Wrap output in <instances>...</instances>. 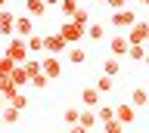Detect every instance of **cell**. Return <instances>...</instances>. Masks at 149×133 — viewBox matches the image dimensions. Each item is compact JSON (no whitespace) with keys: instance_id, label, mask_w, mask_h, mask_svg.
<instances>
[{"instance_id":"1","label":"cell","mask_w":149,"mask_h":133,"mask_svg":"<svg viewBox=\"0 0 149 133\" xmlns=\"http://www.w3.org/2000/svg\"><path fill=\"white\" fill-rule=\"evenodd\" d=\"M59 34H62V40H65V43H72V47H78L81 40H87V28L74 25L72 19H65L62 25H59Z\"/></svg>"},{"instance_id":"2","label":"cell","mask_w":149,"mask_h":133,"mask_svg":"<svg viewBox=\"0 0 149 133\" xmlns=\"http://www.w3.org/2000/svg\"><path fill=\"white\" fill-rule=\"evenodd\" d=\"M137 22H140V19L134 16V10H121V12H112V16H109V25H112L115 31H121V34H124V31H130Z\"/></svg>"},{"instance_id":"3","label":"cell","mask_w":149,"mask_h":133,"mask_svg":"<svg viewBox=\"0 0 149 133\" xmlns=\"http://www.w3.org/2000/svg\"><path fill=\"white\" fill-rule=\"evenodd\" d=\"M3 56L13 59L16 65H25V62H28V47H25V40H22V37H9L6 53H3Z\"/></svg>"},{"instance_id":"4","label":"cell","mask_w":149,"mask_h":133,"mask_svg":"<svg viewBox=\"0 0 149 133\" xmlns=\"http://www.w3.org/2000/svg\"><path fill=\"white\" fill-rule=\"evenodd\" d=\"M44 53H47V56L68 53V43L62 40V34H59V31H56V34H47V37H44Z\"/></svg>"},{"instance_id":"5","label":"cell","mask_w":149,"mask_h":133,"mask_svg":"<svg viewBox=\"0 0 149 133\" xmlns=\"http://www.w3.org/2000/svg\"><path fill=\"white\" fill-rule=\"evenodd\" d=\"M146 34H149V22L143 19V22H137V25L127 31V40L134 47H146Z\"/></svg>"},{"instance_id":"6","label":"cell","mask_w":149,"mask_h":133,"mask_svg":"<svg viewBox=\"0 0 149 133\" xmlns=\"http://www.w3.org/2000/svg\"><path fill=\"white\" fill-rule=\"evenodd\" d=\"M127 50H130L127 34H121V31H118V34H115V37L109 40V53H112L115 59H121V56H127Z\"/></svg>"},{"instance_id":"7","label":"cell","mask_w":149,"mask_h":133,"mask_svg":"<svg viewBox=\"0 0 149 133\" xmlns=\"http://www.w3.org/2000/svg\"><path fill=\"white\" fill-rule=\"evenodd\" d=\"M115 121H121L124 127L134 124V121H137V108H134L130 102H118V105H115Z\"/></svg>"},{"instance_id":"8","label":"cell","mask_w":149,"mask_h":133,"mask_svg":"<svg viewBox=\"0 0 149 133\" xmlns=\"http://www.w3.org/2000/svg\"><path fill=\"white\" fill-rule=\"evenodd\" d=\"M40 71H44L50 81H56V77L62 74V62H59L56 56H44V59H40Z\"/></svg>"},{"instance_id":"9","label":"cell","mask_w":149,"mask_h":133,"mask_svg":"<svg viewBox=\"0 0 149 133\" xmlns=\"http://www.w3.org/2000/svg\"><path fill=\"white\" fill-rule=\"evenodd\" d=\"M0 34L3 37H16V16L9 10H0Z\"/></svg>"},{"instance_id":"10","label":"cell","mask_w":149,"mask_h":133,"mask_svg":"<svg viewBox=\"0 0 149 133\" xmlns=\"http://www.w3.org/2000/svg\"><path fill=\"white\" fill-rule=\"evenodd\" d=\"M100 90H96V87H84L81 90V102H84V108H93V112H96V108H100Z\"/></svg>"},{"instance_id":"11","label":"cell","mask_w":149,"mask_h":133,"mask_svg":"<svg viewBox=\"0 0 149 133\" xmlns=\"http://www.w3.org/2000/svg\"><path fill=\"white\" fill-rule=\"evenodd\" d=\"M31 34H34V25H31V19H28V16H16V37L28 40Z\"/></svg>"},{"instance_id":"12","label":"cell","mask_w":149,"mask_h":133,"mask_svg":"<svg viewBox=\"0 0 149 133\" xmlns=\"http://www.w3.org/2000/svg\"><path fill=\"white\" fill-rule=\"evenodd\" d=\"M78 124H81L84 130H96V124H100V118H96V112H93V108H84L81 112V118H78Z\"/></svg>"},{"instance_id":"13","label":"cell","mask_w":149,"mask_h":133,"mask_svg":"<svg viewBox=\"0 0 149 133\" xmlns=\"http://www.w3.org/2000/svg\"><path fill=\"white\" fill-rule=\"evenodd\" d=\"M102 74H106V77H112V81H115V77L121 74V59L109 56V59H106V62H102Z\"/></svg>"},{"instance_id":"14","label":"cell","mask_w":149,"mask_h":133,"mask_svg":"<svg viewBox=\"0 0 149 133\" xmlns=\"http://www.w3.org/2000/svg\"><path fill=\"white\" fill-rule=\"evenodd\" d=\"M9 81H13V84H16L19 90H22V87H28V84H31V77H28L25 65H16V71H13V74H9Z\"/></svg>"},{"instance_id":"15","label":"cell","mask_w":149,"mask_h":133,"mask_svg":"<svg viewBox=\"0 0 149 133\" xmlns=\"http://www.w3.org/2000/svg\"><path fill=\"white\" fill-rule=\"evenodd\" d=\"M25 12L34 16V19H40V16L47 12V3H44V0H25Z\"/></svg>"},{"instance_id":"16","label":"cell","mask_w":149,"mask_h":133,"mask_svg":"<svg viewBox=\"0 0 149 133\" xmlns=\"http://www.w3.org/2000/svg\"><path fill=\"white\" fill-rule=\"evenodd\" d=\"M16 93H22V90H19V87L13 84L9 77H0V96H3V99H6V102H9V99H13V96H16Z\"/></svg>"},{"instance_id":"17","label":"cell","mask_w":149,"mask_h":133,"mask_svg":"<svg viewBox=\"0 0 149 133\" xmlns=\"http://www.w3.org/2000/svg\"><path fill=\"white\" fill-rule=\"evenodd\" d=\"M65 56H68L72 65H84V62H87V50H84V47H68Z\"/></svg>"},{"instance_id":"18","label":"cell","mask_w":149,"mask_h":133,"mask_svg":"<svg viewBox=\"0 0 149 133\" xmlns=\"http://www.w3.org/2000/svg\"><path fill=\"white\" fill-rule=\"evenodd\" d=\"M130 105H134V108H143V105H149V93L143 90V87L130 90Z\"/></svg>"},{"instance_id":"19","label":"cell","mask_w":149,"mask_h":133,"mask_svg":"<svg viewBox=\"0 0 149 133\" xmlns=\"http://www.w3.org/2000/svg\"><path fill=\"white\" fill-rule=\"evenodd\" d=\"M106 37V25L102 22H90L87 25V40H102Z\"/></svg>"},{"instance_id":"20","label":"cell","mask_w":149,"mask_h":133,"mask_svg":"<svg viewBox=\"0 0 149 133\" xmlns=\"http://www.w3.org/2000/svg\"><path fill=\"white\" fill-rule=\"evenodd\" d=\"M78 10H81V0H62V3H59V12H62L65 19H72Z\"/></svg>"},{"instance_id":"21","label":"cell","mask_w":149,"mask_h":133,"mask_svg":"<svg viewBox=\"0 0 149 133\" xmlns=\"http://www.w3.org/2000/svg\"><path fill=\"white\" fill-rule=\"evenodd\" d=\"M25 47H28V53H44V37L40 34H31L25 40Z\"/></svg>"},{"instance_id":"22","label":"cell","mask_w":149,"mask_h":133,"mask_svg":"<svg viewBox=\"0 0 149 133\" xmlns=\"http://www.w3.org/2000/svg\"><path fill=\"white\" fill-rule=\"evenodd\" d=\"M96 118H100V124L115 121V105H100V108H96Z\"/></svg>"},{"instance_id":"23","label":"cell","mask_w":149,"mask_h":133,"mask_svg":"<svg viewBox=\"0 0 149 133\" xmlns=\"http://www.w3.org/2000/svg\"><path fill=\"white\" fill-rule=\"evenodd\" d=\"M19 118H22V112H16V108H13V105H6V108H3V112H0V121H3V124H16Z\"/></svg>"},{"instance_id":"24","label":"cell","mask_w":149,"mask_h":133,"mask_svg":"<svg viewBox=\"0 0 149 133\" xmlns=\"http://www.w3.org/2000/svg\"><path fill=\"white\" fill-rule=\"evenodd\" d=\"M72 22H74V25H81V28H87V25H90V12H87V10H84V6H81V10H78V12H74V16H72Z\"/></svg>"},{"instance_id":"25","label":"cell","mask_w":149,"mask_h":133,"mask_svg":"<svg viewBox=\"0 0 149 133\" xmlns=\"http://www.w3.org/2000/svg\"><path fill=\"white\" fill-rule=\"evenodd\" d=\"M96 90H100V93H112V87H115V81H112V77H106V74H100L96 77Z\"/></svg>"},{"instance_id":"26","label":"cell","mask_w":149,"mask_h":133,"mask_svg":"<svg viewBox=\"0 0 149 133\" xmlns=\"http://www.w3.org/2000/svg\"><path fill=\"white\" fill-rule=\"evenodd\" d=\"M13 71H16V62L6 59V56H0V77H9Z\"/></svg>"},{"instance_id":"27","label":"cell","mask_w":149,"mask_h":133,"mask_svg":"<svg viewBox=\"0 0 149 133\" xmlns=\"http://www.w3.org/2000/svg\"><path fill=\"white\" fill-rule=\"evenodd\" d=\"M127 59H130V62H143V59H146V47H134V43H130Z\"/></svg>"},{"instance_id":"28","label":"cell","mask_w":149,"mask_h":133,"mask_svg":"<svg viewBox=\"0 0 149 133\" xmlns=\"http://www.w3.org/2000/svg\"><path fill=\"white\" fill-rule=\"evenodd\" d=\"M78 118H81V108H65V112H62V121L68 124V127H74Z\"/></svg>"},{"instance_id":"29","label":"cell","mask_w":149,"mask_h":133,"mask_svg":"<svg viewBox=\"0 0 149 133\" xmlns=\"http://www.w3.org/2000/svg\"><path fill=\"white\" fill-rule=\"evenodd\" d=\"M6 105H13L16 112H22V108H28V96H25V93H16V96H13V99H9Z\"/></svg>"},{"instance_id":"30","label":"cell","mask_w":149,"mask_h":133,"mask_svg":"<svg viewBox=\"0 0 149 133\" xmlns=\"http://www.w3.org/2000/svg\"><path fill=\"white\" fill-rule=\"evenodd\" d=\"M25 71H28V77L44 74V71H40V62H37V59H28V62H25Z\"/></svg>"},{"instance_id":"31","label":"cell","mask_w":149,"mask_h":133,"mask_svg":"<svg viewBox=\"0 0 149 133\" xmlns=\"http://www.w3.org/2000/svg\"><path fill=\"white\" fill-rule=\"evenodd\" d=\"M102 133H124V124L121 121H106L102 124Z\"/></svg>"},{"instance_id":"32","label":"cell","mask_w":149,"mask_h":133,"mask_svg":"<svg viewBox=\"0 0 149 133\" xmlns=\"http://www.w3.org/2000/svg\"><path fill=\"white\" fill-rule=\"evenodd\" d=\"M47 84H50V77H47V74L31 77V87H34V90H47Z\"/></svg>"},{"instance_id":"33","label":"cell","mask_w":149,"mask_h":133,"mask_svg":"<svg viewBox=\"0 0 149 133\" xmlns=\"http://www.w3.org/2000/svg\"><path fill=\"white\" fill-rule=\"evenodd\" d=\"M109 3V10L112 12H121V10H127V0H106Z\"/></svg>"},{"instance_id":"34","label":"cell","mask_w":149,"mask_h":133,"mask_svg":"<svg viewBox=\"0 0 149 133\" xmlns=\"http://www.w3.org/2000/svg\"><path fill=\"white\" fill-rule=\"evenodd\" d=\"M68 133H90V130H84L81 124H74V127H68Z\"/></svg>"},{"instance_id":"35","label":"cell","mask_w":149,"mask_h":133,"mask_svg":"<svg viewBox=\"0 0 149 133\" xmlns=\"http://www.w3.org/2000/svg\"><path fill=\"white\" fill-rule=\"evenodd\" d=\"M47 6H59V3H62V0H44Z\"/></svg>"},{"instance_id":"36","label":"cell","mask_w":149,"mask_h":133,"mask_svg":"<svg viewBox=\"0 0 149 133\" xmlns=\"http://www.w3.org/2000/svg\"><path fill=\"white\" fill-rule=\"evenodd\" d=\"M3 108H6V99H3V96H0V112H3Z\"/></svg>"},{"instance_id":"37","label":"cell","mask_w":149,"mask_h":133,"mask_svg":"<svg viewBox=\"0 0 149 133\" xmlns=\"http://www.w3.org/2000/svg\"><path fill=\"white\" fill-rule=\"evenodd\" d=\"M143 62H146V68H149V50H146V59H143Z\"/></svg>"},{"instance_id":"38","label":"cell","mask_w":149,"mask_h":133,"mask_svg":"<svg viewBox=\"0 0 149 133\" xmlns=\"http://www.w3.org/2000/svg\"><path fill=\"white\" fill-rule=\"evenodd\" d=\"M0 10H6V0H0Z\"/></svg>"},{"instance_id":"39","label":"cell","mask_w":149,"mask_h":133,"mask_svg":"<svg viewBox=\"0 0 149 133\" xmlns=\"http://www.w3.org/2000/svg\"><path fill=\"white\" fill-rule=\"evenodd\" d=\"M140 3H143V6H149V0H140Z\"/></svg>"},{"instance_id":"40","label":"cell","mask_w":149,"mask_h":133,"mask_svg":"<svg viewBox=\"0 0 149 133\" xmlns=\"http://www.w3.org/2000/svg\"><path fill=\"white\" fill-rule=\"evenodd\" d=\"M146 50H149V34H146Z\"/></svg>"},{"instance_id":"41","label":"cell","mask_w":149,"mask_h":133,"mask_svg":"<svg viewBox=\"0 0 149 133\" xmlns=\"http://www.w3.org/2000/svg\"><path fill=\"white\" fill-rule=\"evenodd\" d=\"M96 3H106V0H96Z\"/></svg>"},{"instance_id":"42","label":"cell","mask_w":149,"mask_h":133,"mask_svg":"<svg viewBox=\"0 0 149 133\" xmlns=\"http://www.w3.org/2000/svg\"><path fill=\"white\" fill-rule=\"evenodd\" d=\"M146 22H149V19H146Z\"/></svg>"}]
</instances>
